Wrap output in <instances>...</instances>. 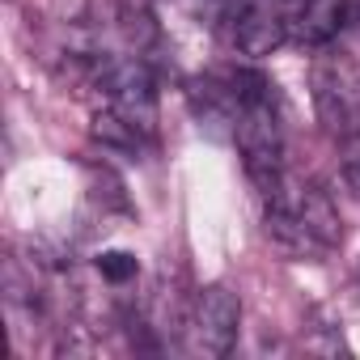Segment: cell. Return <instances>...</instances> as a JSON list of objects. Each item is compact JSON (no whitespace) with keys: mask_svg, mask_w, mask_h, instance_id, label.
<instances>
[{"mask_svg":"<svg viewBox=\"0 0 360 360\" xmlns=\"http://www.w3.org/2000/svg\"><path fill=\"white\" fill-rule=\"evenodd\" d=\"M238 326H242V301L233 288L225 284H208L195 292V305H191V318H187V335H191V347L200 356H229L233 343H238Z\"/></svg>","mask_w":360,"mask_h":360,"instance_id":"6da1fadb","label":"cell"},{"mask_svg":"<svg viewBox=\"0 0 360 360\" xmlns=\"http://www.w3.org/2000/svg\"><path fill=\"white\" fill-rule=\"evenodd\" d=\"M98 89L106 94V106L119 110L127 123H136L140 131L153 127L157 119V89H153V72L148 64L136 60H106L98 68Z\"/></svg>","mask_w":360,"mask_h":360,"instance_id":"7a4b0ae2","label":"cell"},{"mask_svg":"<svg viewBox=\"0 0 360 360\" xmlns=\"http://www.w3.org/2000/svg\"><path fill=\"white\" fill-rule=\"evenodd\" d=\"M221 22L229 47L242 56H271L280 43H288V18L276 9V0H225Z\"/></svg>","mask_w":360,"mask_h":360,"instance_id":"3957f363","label":"cell"},{"mask_svg":"<svg viewBox=\"0 0 360 360\" xmlns=\"http://www.w3.org/2000/svg\"><path fill=\"white\" fill-rule=\"evenodd\" d=\"M347 22H352L347 0H301L297 13L288 18V39L301 43V47L322 51V47H330L343 34Z\"/></svg>","mask_w":360,"mask_h":360,"instance_id":"277c9868","label":"cell"},{"mask_svg":"<svg viewBox=\"0 0 360 360\" xmlns=\"http://www.w3.org/2000/svg\"><path fill=\"white\" fill-rule=\"evenodd\" d=\"M94 140L98 144H106V148H123V153H136L140 148V127L136 123H127L119 110H102L98 119H94Z\"/></svg>","mask_w":360,"mask_h":360,"instance_id":"5b68a950","label":"cell"},{"mask_svg":"<svg viewBox=\"0 0 360 360\" xmlns=\"http://www.w3.org/2000/svg\"><path fill=\"white\" fill-rule=\"evenodd\" d=\"M98 271H102V280H110V284H127V280H136L140 263H136V255H127V250H106V255H98Z\"/></svg>","mask_w":360,"mask_h":360,"instance_id":"8992f818","label":"cell"},{"mask_svg":"<svg viewBox=\"0 0 360 360\" xmlns=\"http://www.w3.org/2000/svg\"><path fill=\"white\" fill-rule=\"evenodd\" d=\"M292 5H301V0H292Z\"/></svg>","mask_w":360,"mask_h":360,"instance_id":"52a82bcc","label":"cell"}]
</instances>
